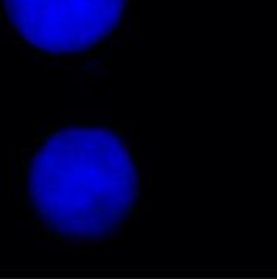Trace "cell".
Returning a JSON list of instances; mask_svg holds the SVG:
<instances>
[{"label": "cell", "instance_id": "1", "mask_svg": "<svg viewBox=\"0 0 277 279\" xmlns=\"http://www.w3.org/2000/svg\"><path fill=\"white\" fill-rule=\"evenodd\" d=\"M34 211L56 233L99 240L116 232L139 196V173L124 142L103 127H67L31 160Z\"/></svg>", "mask_w": 277, "mask_h": 279}, {"label": "cell", "instance_id": "2", "mask_svg": "<svg viewBox=\"0 0 277 279\" xmlns=\"http://www.w3.org/2000/svg\"><path fill=\"white\" fill-rule=\"evenodd\" d=\"M18 34L47 54L91 49L119 25L127 0H4Z\"/></svg>", "mask_w": 277, "mask_h": 279}]
</instances>
